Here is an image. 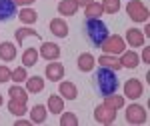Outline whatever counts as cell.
Segmentation results:
<instances>
[{"label": "cell", "instance_id": "1", "mask_svg": "<svg viewBox=\"0 0 150 126\" xmlns=\"http://www.w3.org/2000/svg\"><path fill=\"white\" fill-rule=\"evenodd\" d=\"M92 84H94V90L104 98L118 92V76H116V72L110 68H104V66H100L94 72Z\"/></svg>", "mask_w": 150, "mask_h": 126}, {"label": "cell", "instance_id": "2", "mask_svg": "<svg viewBox=\"0 0 150 126\" xmlns=\"http://www.w3.org/2000/svg\"><path fill=\"white\" fill-rule=\"evenodd\" d=\"M84 36L88 38V42L94 48H100V44L110 36V32H108V26L102 20H98V18H86L84 20Z\"/></svg>", "mask_w": 150, "mask_h": 126}, {"label": "cell", "instance_id": "3", "mask_svg": "<svg viewBox=\"0 0 150 126\" xmlns=\"http://www.w3.org/2000/svg\"><path fill=\"white\" fill-rule=\"evenodd\" d=\"M126 10H128V16L134 22H146L148 20V10H146V6L142 2H138V0H132L126 6Z\"/></svg>", "mask_w": 150, "mask_h": 126}, {"label": "cell", "instance_id": "4", "mask_svg": "<svg viewBox=\"0 0 150 126\" xmlns=\"http://www.w3.org/2000/svg\"><path fill=\"white\" fill-rule=\"evenodd\" d=\"M100 48L106 54H120V52H124V40L120 36H108L100 44Z\"/></svg>", "mask_w": 150, "mask_h": 126}, {"label": "cell", "instance_id": "5", "mask_svg": "<svg viewBox=\"0 0 150 126\" xmlns=\"http://www.w3.org/2000/svg\"><path fill=\"white\" fill-rule=\"evenodd\" d=\"M126 120L130 124H142V122H146V112H144V108L138 106V104L128 106L126 108Z\"/></svg>", "mask_w": 150, "mask_h": 126}, {"label": "cell", "instance_id": "6", "mask_svg": "<svg viewBox=\"0 0 150 126\" xmlns=\"http://www.w3.org/2000/svg\"><path fill=\"white\" fill-rule=\"evenodd\" d=\"M12 18H16L14 0H0V22H8Z\"/></svg>", "mask_w": 150, "mask_h": 126}, {"label": "cell", "instance_id": "7", "mask_svg": "<svg viewBox=\"0 0 150 126\" xmlns=\"http://www.w3.org/2000/svg\"><path fill=\"white\" fill-rule=\"evenodd\" d=\"M124 96L126 98H132V100L140 98L142 96V84H140V80H136V78L126 80V84H124Z\"/></svg>", "mask_w": 150, "mask_h": 126}, {"label": "cell", "instance_id": "8", "mask_svg": "<svg viewBox=\"0 0 150 126\" xmlns=\"http://www.w3.org/2000/svg\"><path fill=\"white\" fill-rule=\"evenodd\" d=\"M40 56L50 60V62H52V60H58V56H60V46L54 44V42H42Z\"/></svg>", "mask_w": 150, "mask_h": 126}, {"label": "cell", "instance_id": "9", "mask_svg": "<svg viewBox=\"0 0 150 126\" xmlns=\"http://www.w3.org/2000/svg\"><path fill=\"white\" fill-rule=\"evenodd\" d=\"M46 78L52 82H58L64 78V66L60 64V62H52V64H48L46 66Z\"/></svg>", "mask_w": 150, "mask_h": 126}, {"label": "cell", "instance_id": "10", "mask_svg": "<svg viewBox=\"0 0 150 126\" xmlns=\"http://www.w3.org/2000/svg\"><path fill=\"white\" fill-rule=\"evenodd\" d=\"M116 112L112 110V108H108L106 104H102V106H98L96 108V114H94V118L98 120V122H102V124H108V122H112L114 120Z\"/></svg>", "mask_w": 150, "mask_h": 126}, {"label": "cell", "instance_id": "11", "mask_svg": "<svg viewBox=\"0 0 150 126\" xmlns=\"http://www.w3.org/2000/svg\"><path fill=\"white\" fill-rule=\"evenodd\" d=\"M50 30H52V34L58 36V38H66V36H68V26H66V22H64L62 18H54V20L50 22Z\"/></svg>", "mask_w": 150, "mask_h": 126}, {"label": "cell", "instance_id": "12", "mask_svg": "<svg viewBox=\"0 0 150 126\" xmlns=\"http://www.w3.org/2000/svg\"><path fill=\"white\" fill-rule=\"evenodd\" d=\"M78 10V2L76 0H62L60 4H58V12L62 14V16H74Z\"/></svg>", "mask_w": 150, "mask_h": 126}, {"label": "cell", "instance_id": "13", "mask_svg": "<svg viewBox=\"0 0 150 126\" xmlns=\"http://www.w3.org/2000/svg\"><path fill=\"white\" fill-rule=\"evenodd\" d=\"M58 90H60V96L66 98V100H74L78 96V88L72 82H60V88Z\"/></svg>", "mask_w": 150, "mask_h": 126}, {"label": "cell", "instance_id": "14", "mask_svg": "<svg viewBox=\"0 0 150 126\" xmlns=\"http://www.w3.org/2000/svg\"><path fill=\"white\" fill-rule=\"evenodd\" d=\"M126 40L130 46H134V48H138V46H144V34L136 30V28H130L126 32Z\"/></svg>", "mask_w": 150, "mask_h": 126}, {"label": "cell", "instance_id": "15", "mask_svg": "<svg viewBox=\"0 0 150 126\" xmlns=\"http://www.w3.org/2000/svg\"><path fill=\"white\" fill-rule=\"evenodd\" d=\"M0 58L6 60V62L14 60L16 58V46L12 44V42H2L0 44Z\"/></svg>", "mask_w": 150, "mask_h": 126}, {"label": "cell", "instance_id": "16", "mask_svg": "<svg viewBox=\"0 0 150 126\" xmlns=\"http://www.w3.org/2000/svg\"><path fill=\"white\" fill-rule=\"evenodd\" d=\"M26 88H28V92H32V94H36V92H42L44 90V80H42V76H30V78H26Z\"/></svg>", "mask_w": 150, "mask_h": 126}, {"label": "cell", "instance_id": "17", "mask_svg": "<svg viewBox=\"0 0 150 126\" xmlns=\"http://www.w3.org/2000/svg\"><path fill=\"white\" fill-rule=\"evenodd\" d=\"M48 110L50 112H54V114H60V112H64V100L60 98V96H48Z\"/></svg>", "mask_w": 150, "mask_h": 126}, {"label": "cell", "instance_id": "18", "mask_svg": "<svg viewBox=\"0 0 150 126\" xmlns=\"http://www.w3.org/2000/svg\"><path fill=\"white\" fill-rule=\"evenodd\" d=\"M94 56L92 54H80L78 56V68L82 70V72H90V70L94 68Z\"/></svg>", "mask_w": 150, "mask_h": 126}, {"label": "cell", "instance_id": "19", "mask_svg": "<svg viewBox=\"0 0 150 126\" xmlns=\"http://www.w3.org/2000/svg\"><path fill=\"white\" fill-rule=\"evenodd\" d=\"M36 62H38V50L36 48H26L24 50V54H22V64L24 66H34Z\"/></svg>", "mask_w": 150, "mask_h": 126}, {"label": "cell", "instance_id": "20", "mask_svg": "<svg viewBox=\"0 0 150 126\" xmlns=\"http://www.w3.org/2000/svg\"><path fill=\"white\" fill-rule=\"evenodd\" d=\"M98 62H100V66H104V68H110V70H120L122 68V64H120V60L114 56H100L98 58Z\"/></svg>", "mask_w": 150, "mask_h": 126}, {"label": "cell", "instance_id": "21", "mask_svg": "<svg viewBox=\"0 0 150 126\" xmlns=\"http://www.w3.org/2000/svg\"><path fill=\"white\" fill-rule=\"evenodd\" d=\"M30 116H32L30 122H34V124H42V122L46 120V108H44L42 104H36L34 108H32V112H30Z\"/></svg>", "mask_w": 150, "mask_h": 126}, {"label": "cell", "instance_id": "22", "mask_svg": "<svg viewBox=\"0 0 150 126\" xmlns=\"http://www.w3.org/2000/svg\"><path fill=\"white\" fill-rule=\"evenodd\" d=\"M8 96H10V100H16V102H22V104H26V100H28V96H26V90H22L20 86H10V90H8Z\"/></svg>", "mask_w": 150, "mask_h": 126}, {"label": "cell", "instance_id": "23", "mask_svg": "<svg viewBox=\"0 0 150 126\" xmlns=\"http://www.w3.org/2000/svg\"><path fill=\"white\" fill-rule=\"evenodd\" d=\"M120 64L126 66V68H136V66H138V56H136V52H124L122 58H120Z\"/></svg>", "mask_w": 150, "mask_h": 126}, {"label": "cell", "instance_id": "24", "mask_svg": "<svg viewBox=\"0 0 150 126\" xmlns=\"http://www.w3.org/2000/svg\"><path fill=\"white\" fill-rule=\"evenodd\" d=\"M18 18L22 20L24 24H34L38 20V14L34 10H30V8H22V12L18 14Z\"/></svg>", "mask_w": 150, "mask_h": 126}, {"label": "cell", "instance_id": "25", "mask_svg": "<svg viewBox=\"0 0 150 126\" xmlns=\"http://www.w3.org/2000/svg\"><path fill=\"white\" fill-rule=\"evenodd\" d=\"M14 36H16V42H22L24 38H28V36H34V38H40V34H38L36 30H32V28H18V30L14 32Z\"/></svg>", "mask_w": 150, "mask_h": 126}, {"label": "cell", "instance_id": "26", "mask_svg": "<svg viewBox=\"0 0 150 126\" xmlns=\"http://www.w3.org/2000/svg\"><path fill=\"white\" fill-rule=\"evenodd\" d=\"M104 104H106L108 108H112V110H118V108L124 104V96H114V94H112V96H106V98H104Z\"/></svg>", "mask_w": 150, "mask_h": 126}, {"label": "cell", "instance_id": "27", "mask_svg": "<svg viewBox=\"0 0 150 126\" xmlns=\"http://www.w3.org/2000/svg\"><path fill=\"white\" fill-rule=\"evenodd\" d=\"M26 78H28V74H26V68H22V66H18L16 70L10 72V80H14L16 84H22V80H26Z\"/></svg>", "mask_w": 150, "mask_h": 126}, {"label": "cell", "instance_id": "28", "mask_svg": "<svg viewBox=\"0 0 150 126\" xmlns=\"http://www.w3.org/2000/svg\"><path fill=\"white\" fill-rule=\"evenodd\" d=\"M120 8V0H104L102 2V10L108 14H116Z\"/></svg>", "mask_w": 150, "mask_h": 126}, {"label": "cell", "instance_id": "29", "mask_svg": "<svg viewBox=\"0 0 150 126\" xmlns=\"http://www.w3.org/2000/svg\"><path fill=\"white\" fill-rule=\"evenodd\" d=\"M8 108H10L12 114H16V116H20V114H24V112H26V104L16 102V100H10V102H8Z\"/></svg>", "mask_w": 150, "mask_h": 126}, {"label": "cell", "instance_id": "30", "mask_svg": "<svg viewBox=\"0 0 150 126\" xmlns=\"http://www.w3.org/2000/svg\"><path fill=\"white\" fill-rule=\"evenodd\" d=\"M60 124L62 126H76L78 124V118H76V114H72V112H64L62 118H60Z\"/></svg>", "mask_w": 150, "mask_h": 126}, {"label": "cell", "instance_id": "31", "mask_svg": "<svg viewBox=\"0 0 150 126\" xmlns=\"http://www.w3.org/2000/svg\"><path fill=\"white\" fill-rule=\"evenodd\" d=\"M86 8V16H90V18H96L98 14H102V4H88V6H84Z\"/></svg>", "mask_w": 150, "mask_h": 126}, {"label": "cell", "instance_id": "32", "mask_svg": "<svg viewBox=\"0 0 150 126\" xmlns=\"http://www.w3.org/2000/svg\"><path fill=\"white\" fill-rule=\"evenodd\" d=\"M6 80H10V70H8V66H0V82Z\"/></svg>", "mask_w": 150, "mask_h": 126}, {"label": "cell", "instance_id": "33", "mask_svg": "<svg viewBox=\"0 0 150 126\" xmlns=\"http://www.w3.org/2000/svg\"><path fill=\"white\" fill-rule=\"evenodd\" d=\"M32 2H36V0H14L16 6H28V4H32Z\"/></svg>", "mask_w": 150, "mask_h": 126}, {"label": "cell", "instance_id": "34", "mask_svg": "<svg viewBox=\"0 0 150 126\" xmlns=\"http://www.w3.org/2000/svg\"><path fill=\"white\" fill-rule=\"evenodd\" d=\"M142 60H144V62H150V48H144V54H142Z\"/></svg>", "mask_w": 150, "mask_h": 126}, {"label": "cell", "instance_id": "35", "mask_svg": "<svg viewBox=\"0 0 150 126\" xmlns=\"http://www.w3.org/2000/svg\"><path fill=\"white\" fill-rule=\"evenodd\" d=\"M78 2V6H88V4H92L94 0H76Z\"/></svg>", "mask_w": 150, "mask_h": 126}, {"label": "cell", "instance_id": "36", "mask_svg": "<svg viewBox=\"0 0 150 126\" xmlns=\"http://www.w3.org/2000/svg\"><path fill=\"white\" fill-rule=\"evenodd\" d=\"M28 124H30V122H28V120H22V118L16 120V126H28Z\"/></svg>", "mask_w": 150, "mask_h": 126}, {"label": "cell", "instance_id": "37", "mask_svg": "<svg viewBox=\"0 0 150 126\" xmlns=\"http://www.w3.org/2000/svg\"><path fill=\"white\" fill-rule=\"evenodd\" d=\"M2 104H4V100H2V96H0V106H2Z\"/></svg>", "mask_w": 150, "mask_h": 126}]
</instances>
